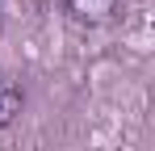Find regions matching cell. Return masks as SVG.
I'll list each match as a JSON object with an SVG mask.
<instances>
[{"mask_svg": "<svg viewBox=\"0 0 155 151\" xmlns=\"http://www.w3.org/2000/svg\"><path fill=\"white\" fill-rule=\"evenodd\" d=\"M122 4L126 0H59V8L71 21H80V25H109V21H117Z\"/></svg>", "mask_w": 155, "mask_h": 151, "instance_id": "cell-1", "label": "cell"}, {"mask_svg": "<svg viewBox=\"0 0 155 151\" xmlns=\"http://www.w3.org/2000/svg\"><path fill=\"white\" fill-rule=\"evenodd\" d=\"M21 101H25V97H21V84L0 67V130L13 126V118L21 113Z\"/></svg>", "mask_w": 155, "mask_h": 151, "instance_id": "cell-2", "label": "cell"}]
</instances>
